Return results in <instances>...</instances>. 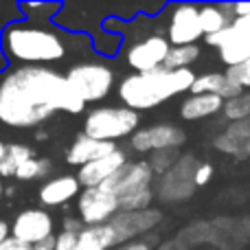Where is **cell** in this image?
Here are the masks:
<instances>
[{
	"mask_svg": "<svg viewBox=\"0 0 250 250\" xmlns=\"http://www.w3.org/2000/svg\"><path fill=\"white\" fill-rule=\"evenodd\" d=\"M0 46L16 66H51L70 55H86L92 48V40L62 26L20 20L2 29Z\"/></svg>",
	"mask_w": 250,
	"mask_h": 250,
	"instance_id": "obj_1",
	"label": "cell"
},
{
	"mask_svg": "<svg viewBox=\"0 0 250 250\" xmlns=\"http://www.w3.org/2000/svg\"><path fill=\"white\" fill-rule=\"evenodd\" d=\"M195 82V70H149V73H129L119 82L117 95L121 99V105L134 110V112H145L154 110L158 105L167 104L169 99L178 95L191 92V86Z\"/></svg>",
	"mask_w": 250,
	"mask_h": 250,
	"instance_id": "obj_2",
	"label": "cell"
},
{
	"mask_svg": "<svg viewBox=\"0 0 250 250\" xmlns=\"http://www.w3.org/2000/svg\"><path fill=\"white\" fill-rule=\"evenodd\" d=\"M53 110L35 104L33 97L4 70L0 75V123L16 129L42 127L53 117Z\"/></svg>",
	"mask_w": 250,
	"mask_h": 250,
	"instance_id": "obj_3",
	"label": "cell"
},
{
	"mask_svg": "<svg viewBox=\"0 0 250 250\" xmlns=\"http://www.w3.org/2000/svg\"><path fill=\"white\" fill-rule=\"evenodd\" d=\"M141 127V114L125 105H97L83 119L86 136L104 143H117L121 138H129Z\"/></svg>",
	"mask_w": 250,
	"mask_h": 250,
	"instance_id": "obj_4",
	"label": "cell"
},
{
	"mask_svg": "<svg viewBox=\"0 0 250 250\" xmlns=\"http://www.w3.org/2000/svg\"><path fill=\"white\" fill-rule=\"evenodd\" d=\"M66 82L82 97L83 104H97L105 99L117 86V70L104 62H79L66 70Z\"/></svg>",
	"mask_w": 250,
	"mask_h": 250,
	"instance_id": "obj_5",
	"label": "cell"
},
{
	"mask_svg": "<svg viewBox=\"0 0 250 250\" xmlns=\"http://www.w3.org/2000/svg\"><path fill=\"white\" fill-rule=\"evenodd\" d=\"M195 169L198 160L193 156H180L178 163L156 182V198L165 204H178L195 193Z\"/></svg>",
	"mask_w": 250,
	"mask_h": 250,
	"instance_id": "obj_6",
	"label": "cell"
},
{
	"mask_svg": "<svg viewBox=\"0 0 250 250\" xmlns=\"http://www.w3.org/2000/svg\"><path fill=\"white\" fill-rule=\"evenodd\" d=\"M171 44L163 33H145L125 46V64L134 73H149L165 66Z\"/></svg>",
	"mask_w": 250,
	"mask_h": 250,
	"instance_id": "obj_7",
	"label": "cell"
},
{
	"mask_svg": "<svg viewBox=\"0 0 250 250\" xmlns=\"http://www.w3.org/2000/svg\"><path fill=\"white\" fill-rule=\"evenodd\" d=\"M187 143V134L176 123H154L138 127L129 136V149L136 154H154L163 149H180Z\"/></svg>",
	"mask_w": 250,
	"mask_h": 250,
	"instance_id": "obj_8",
	"label": "cell"
},
{
	"mask_svg": "<svg viewBox=\"0 0 250 250\" xmlns=\"http://www.w3.org/2000/svg\"><path fill=\"white\" fill-rule=\"evenodd\" d=\"M165 38L171 46H187V44H198L200 38H204L202 26H200V7L191 2H178L169 7L167 29Z\"/></svg>",
	"mask_w": 250,
	"mask_h": 250,
	"instance_id": "obj_9",
	"label": "cell"
},
{
	"mask_svg": "<svg viewBox=\"0 0 250 250\" xmlns=\"http://www.w3.org/2000/svg\"><path fill=\"white\" fill-rule=\"evenodd\" d=\"M119 211H121L119 198L105 187L82 189L77 198V217L83 222V226L110 224Z\"/></svg>",
	"mask_w": 250,
	"mask_h": 250,
	"instance_id": "obj_10",
	"label": "cell"
},
{
	"mask_svg": "<svg viewBox=\"0 0 250 250\" xmlns=\"http://www.w3.org/2000/svg\"><path fill=\"white\" fill-rule=\"evenodd\" d=\"M11 237L29 244V246H38V244L55 237V220L44 208H24L13 217Z\"/></svg>",
	"mask_w": 250,
	"mask_h": 250,
	"instance_id": "obj_11",
	"label": "cell"
},
{
	"mask_svg": "<svg viewBox=\"0 0 250 250\" xmlns=\"http://www.w3.org/2000/svg\"><path fill=\"white\" fill-rule=\"evenodd\" d=\"M160 222H163V211L151 207L147 211H119L110 226L117 233L119 244H125L134 239H145L158 229Z\"/></svg>",
	"mask_w": 250,
	"mask_h": 250,
	"instance_id": "obj_12",
	"label": "cell"
},
{
	"mask_svg": "<svg viewBox=\"0 0 250 250\" xmlns=\"http://www.w3.org/2000/svg\"><path fill=\"white\" fill-rule=\"evenodd\" d=\"M202 40L208 46L220 51V60L226 64V68H233V66L250 60V33L237 29L235 24H229L220 33L204 35Z\"/></svg>",
	"mask_w": 250,
	"mask_h": 250,
	"instance_id": "obj_13",
	"label": "cell"
},
{
	"mask_svg": "<svg viewBox=\"0 0 250 250\" xmlns=\"http://www.w3.org/2000/svg\"><path fill=\"white\" fill-rule=\"evenodd\" d=\"M154 171L149 169L145 158H136V160H127L108 182H105V189L112 191L117 198H123L127 193H134V191L141 189H151L154 185Z\"/></svg>",
	"mask_w": 250,
	"mask_h": 250,
	"instance_id": "obj_14",
	"label": "cell"
},
{
	"mask_svg": "<svg viewBox=\"0 0 250 250\" xmlns=\"http://www.w3.org/2000/svg\"><path fill=\"white\" fill-rule=\"evenodd\" d=\"M127 160H129L127 151L121 149V147H117L112 154H108V156H104V158L92 160V163L79 167L75 176H77L82 189H95V187H104L105 182H108L110 178H112L114 173H117L119 169H121L123 165L127 163Z\"/></svg>",
	"mask_w": 250,
	"mask_h": 250,
	"instance_id": "obj_15",
	"label": "cell"
},
{
	"mask_svg": "<svg viewBox=\"0 0 250 250\" xmlns=\"http://www.w3.org/2000/svg\"><path fill=\"white\" fill-rule=\"evenodd\" d=\"M79 193H82V185H79L77 176L60 173V176H53L48 180H44V185L38 189V200L42 207L55 208L77 200Z\"/></svg>",
	"mask_w": 250,
	"mask_h": 250,
	"instance_id": "obj_16",
	"label": "cell"
},
{
	"mask_svg": "<svg viewBox=\"0 0 250 250\" xmlns=\"http://www.w3.org/2000/svg\"><path fill=\"white\" fill-rule=\"evenodd\" d=\"M213 147L224 156H233L237 160H250V119L229 123L224 132H220L213 138Z\"/></svg>",
	"mask_w": 250,
	"mask_h": 250,
	"instance_id": "obj_17",
	"label": "cell"
},
{
	"mask_svg": "<svg viewBox=\"0 0 250 250\" xmlns=\"http://www.w3.org/2000/svg\"><path fill=\"white\" fill-rule=\"evenodd\" d=\"M117 143H104V141H95V138L86 136V134H79L70 147L66 149V163L73 165V167H83V165L92 163V160H99L104 156L112 154L117 149Z\"/></svg>",
	"mask_w": 250,
	"mask_h": 250,
	"instance_id": "obj_18",
	"label": "cell"
},
{
	"mask_svg": "<svg viewBox=\"0 0 250 250\" xmlns=\"http://www.w3.org/2000/svg\"><path fill=\"white\" fill-rule=\"evenodd\" d=\"M191 95H213V97H220L222 101H229L233 97L242 95V90L226 77V73L211 70V73L195 75V82L191 86Z\"/></svg>",
	"mask_w": 250,
	"mask_h": 250,
	"instance_id": "obj_19",
	"label": "cell"
},
{
	"mask_svg": "<svg viewBox=\"0 0 250 250\" xmlns=\"http://www.w3.org/2000/svg\"><path fill=\"white\" fill-rule=\"evenodd\" d=\"M224 101L220 97L213 95H189L185 101L180 104V117L182 121H202V119H211L215 114H222Z\"/></svg>",
	"mask_w": 250,
	"mask_h": 250,
	"instance_id": "obj_20",
	"label": "cell"
},
{
	"mask_svg": "<svg viewBox=\"0 0 250 250\" xmlns=\"http://www.w3.org/2000/svg\"><path fill=\"white\" fill-rule=\"evenodd\" d=\"M79 250H112L119 246V237L110 224L86 226L77 235Z\"/></svg>",
	"mask_w": 250,
	"mask_h": 250,
	"instance_id": "obj_21",
	"label": "cell"
},
{
	"mask_svg": "<svg viewBox=\"0 0 250 250\" xmlns=\"http://www.w3.org/2000/svg\"><path fill=\"white\" fill-rule=\"evenodd\" d=\"M33 156V149L24 143H9L0 156V178H16V171Z\"/></svg>",
	"mask_w": 250,
	"mask_h": 250,
	"instance_id": "obj_22",
	"label": "cell"
},
{
	"mask_svg": "<svg viewBox=\"0 0 250 250\" xmlns=\"http://www.w3.org/2000/svg\"><path fill=\"white\" fill-rule=\"evenodd\" d=\"M229 24H233V20L226 16L222 4H200V26L204 35L220 33Z\"/></svg>",
	"mask_w": 250,
	"mask_h": 250,
	"instance_id": "obj_23",
	"label": "cell"
},
{
	"mask_svg": "<svg viewBox=\"0 0 250 250\" xmlns=\"http://www.w3.org/2000/svg\"><path fill=\"white\" fill-rule=\"evenodd\" d=\"M200 46L198 44H187V46H171L163 68L167 70H187L200 60Z\"/></svg>",
	"mask_w": 250,
	"mask_h": 250,
	"instance_id": "obj_24",
	"label": "cell"
},
{
	"mask_svg": "<svg viewBox=\"0 0 250 250\" xmlns=\"http://www.w3.org/2000/svg\"><path fill=\"white\" fill-rule=\"evenodd\" d=\"M53 173V163L44 156H33L29 158L20 169L16 171V180L20 182H31V180H44Z\"/></svg>",
	"mask_w": 250,
	"mask_h": 250,
	"instance_id": "obj_25",
	"label": "cell"
},
{
	"mask_svg": "<svg viewBox=\"0 0 250 250\" xmlns=\"http://www.w3.org/2000/svg\"><path fill=\"white\" fill-rule=\"evenodd\" d=\"M178 237L187 244V246H200V244H211L213 242V224L208 222H195L189 224L178 233Z\"/></svg>",
	"mask_w": 250,
	"mask_h": 250,
	"instance_id": "obj_26",
	"label": "cell"
},
{
	"mask_svg": "<svg viewBox=\"0 0 250 250\" xmlns=\"http://www.w3.org/2000/svg\"><path fill=\"white\" fill-rule=\"evenodd\" d=\"M222 114H224V119L229 123H237V121H244V119H250V92H242V95L224 101Z\"/></svg>",
	"mask_w": 250,
	"mask_h": 250,
	"instance_id": "obj_27",
	"label": "cell"
},
{
	"mask_svg": "<svg viewBox=\"0 0 250 250\" xmlns=\"http://www.w3.org/2000/svg\"><path fill=\"white\" fill-rule=\"evenodd\" d=\"M154 200H156V191L151 187V189H141L119 198V207H121V211H147V208H151Z\"/></svg>",
	"mask_w": 250,
	"mask_h": 250,
	"instance_id": "obj_28",
	"label": "cell"
},
{
	"mask_svg": "<svg viewBox=\"0 0 250 250\" xmlns=\"http://www.w3.org/2000/svg\"><path fill=\"white\" fill-rule=\"evenodd\" d=\"M178 158H180V151L178 149H163V151L149 154V158H145V160H147V165H149V169L154 171V176L160 178L178 163Z\"/></svg>",
	"mask_w": 250,
	"mask_h": 250,
	"instance_id": "obj_29",
	"label": "cell"
},
{
	"mask_svg": "<svg viewBox=\"0 0 250 250\" xmlns=\"http://www.w3.org/2000/svg\"><path fill=\"white\" fill-rule=\"evenodd\" d=\"M20 9L29 18L42 22V20H51V18L60 11V4H53V2H24V4H20Z\"/></svg>",
	"mask_w": 250,
	"mask_h": 250,
	"instance_id": "obj_30",
	"label": "cell"
},
{
	"mask_svg": "<svg viewBox=\"0 0 250 250\" xmlns=\"http://www.w3.org/2000/svg\"><path fill=\"white\" fill-rule=\"evenodd\" d=\"M224 73L242 92H250V60L233 66V68H226Z\"/></svg>",
	"mask_w": 250,
	"mask_h": 250,
	"instance_id": "obj_31",
	"label": "cell"
},
{
	"mask_svg": "<svg viewBox=\"0 0 250 250\" xmlns=\"http://www.w3.org/2000/svg\"><path fill=\"white\" fill-rule=\"evenodd\" d=\"M215 176V167L211 163H198V169H195V187H204L213 180Z\"/></svg>",
	"mask_w": 250,
	"mask_h": 250,
	"instance_id": "obj_32",
	"label": "cell"
},
{
	"mask_svg": "<svg viewBox=\"0 0 250 250\" xmlns=\"http://www.w3.org/2000/svg\"><path fill=\"white\" fill-rule=\"evenodd\" d=\"M55 250H79L77 235L60 230V233L55 235Z\"/></svg>",
	"mask_w": 250,
	"mask_h": 250,
	"instance_id": "obj_33",
	"label": "cell"
},
{
	"mask_svg": "<svg viewBox=\"0 0 250 250\" xmlns=\"http://www.w3.org/2000/svg\"><path fill=\"white\" fill-rule=\"evenodd\" d=\"M151 235H147L145 239H134V242H125V244H119L117 248L112 250H154V242H151Z\"/></svg>",
	"mask_w": 250,
	"mask_h": 250,
	"instance_id": "obj_34",
	"label": "cell"
},
{
	"mask_svg": "<svg viewBox=\"0 0 250 250\" xmlns=\"http://www.w3.org/2000/svg\"><path fill=\"white\" fill-rule=\"evenodd\" d=\"M83 229H86V226H83V222L79 220V217L66 215V217H64V222H62V230H64V233H73V235H79V233H82Z\"/></svg>",
	"mask_w": 250,
	"mask_h": 250,
	"instance_id": "obj_35",
	"label": "cell"
},
{
	"mask_svg": "<svg viewBox=\"0 0 250 250\" xmlns=\"http://www.w3.org/2000/svg\"><path fill=\"white\" fill-rule=\"evenodd\" d=\"M158 250H191V248L187 246V244L176 235V237H171V239H165V242H160L158 244Z\"/></svg>",
	"mask_w": 250,
	"mask_h": 250,
	"instance_id": "obj_36",
	"label": "cell"
},
{
	"mask_svg": "<svg viewBox=\"0 0 250 250\" xmlns=\"http://www.w3.org/2000/svg\"><path fill=\"white\" fill-rule=\"evenodd\" d=\"M0 250H33V246H29V244H24V242H18V239L9 237V239H4V242L0 244Z\"/></svg>",
	"mask_w": 250,
	"mask_h": 250,
	"instance_id": "obj_37",
	"label": "cell"
},
{
	"mask_svg": "<svg viewBox=\"0 0 250 250\" xmlns=\"http://www.w3.org/2000/svg\"><path fill=\"white\" fill-rule=\"evenodd\" d=\"M235 18H250V2H235Z\"/></svg>",
	"mask_w": 250,
	"mask_h": 250,
	"instance_id": "obj_38",
	"label": "cell"
},
{
	"mask_svg": "<svg viewBox=\"0 0 250 250\" xmlns=\"http://www.w3.org/2000/svg\"><path fill=\"white\" fill-rule=\"evenodd\" d=\"M9 237H11V224L4 222V220H0V244H2L4 239H9Z\"/></svg>",
	"mask_w": 250,
	"mask_h": 250,
	"instance_id": "obj_39",
	"label": "cell"
},
{
	"mask_svg": "<svg viewBox=\"0 0 250 250\" xmlns=\"http://www.w3.org/2000/svg\"><path fill=\"white\" fill-rule=\"evenodd\" d=\"M233 24L237 26V29L246 31V33H250V18H235Z\"/></svg>",
	"mask_w": 250,
	"mask_h": 250,
	"instance_id": "obj_40",
	"label": "cell"
},
{
	"mask_svg": "<svg viewBox=\"0 0 250 250\" xmlns=\"http://www.w3.org/2000/svg\"><path fill=\"white\" fill-rule=\"evenodd\" d=\"M33 250H55V237H51V239H46V242L33 246Z\"/></svg>",
	"mask_w": 250,
	"mask_h": 250,
	"instance_id": "obj_41",
	"label": "cell"
},
{
	"mask_svg": "<svg viewBox=\"0 0 250 250\" xmlns=\"http://www.w3.org/2000/svg\"><path fill=\"white\" fill-rule=\"evenodd\" d=\"M46 138H48V134L44 132L42 127H38V132H35V141H46Z\"/></svg>",
	"mask_w": 250,
	"mask_h": 250,
	"instance_id": "obj_42",
	"label": "cell"
},
{
	"mask_svg": "<svg viewBox=\"0 0 250 250\" xmlns=\"http://www.w3.org/2000/svg\"><path fill=\"white\" fill-rule=\"evenodd\" d=\"M2 195H4V182H2V178H0V200H2Z\"/></svg>",
	"mask_w": 250,
	"mask_h": 250,
	"instance_id": "obj_43",
	"label": "cell"
},
{
	"mask_svg": "<svg viewBox=\"0 0 250 250\" xmlns=\"http://www.w3.org/2000/svg\"><path fill=\"white\" fill-rule=\"evenodd\" d=\"M4 147H7V143H2V141H0V156H2V151H4Z\"/></svg>",
	"mask_w": 250,
	"mask_h": 250,
	"instance_id": "obj_44",
	"label": "cell"
}]
</instances>
